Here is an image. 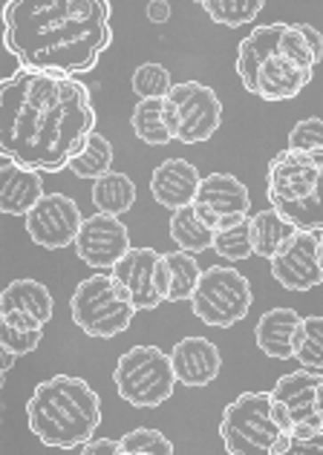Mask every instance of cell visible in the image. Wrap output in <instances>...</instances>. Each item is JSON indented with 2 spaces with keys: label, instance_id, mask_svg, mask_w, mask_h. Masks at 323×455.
Here are the masks:
<instances>
[{
  "label": "cell",
  "instance_id": "cell-41",
  "mask_svg": "<svg viewBox=\"0 0 323 455\" xmlns=\"http://www.w3.org/2000/svg\"><path fill=\"white\" fill-rule=\"evenodd\" d=\"M320 266H323V231H320Z\"/></svg>",
  "mask_w": 323,
  "mask_h": 455
},
{
  "label": "cell",
  "instance_id": "cell-5",
  "mask_svg": "<svg viewBox=\"0 0 323 455\" xmlns=\"http://www.w3.org/2000/svg\"><path fill=\"white\" fill-rule=\"evenodd\" d=\"M269 202L297 231H323V150L278 153L269 164Z\"/></svg>",
  "mask_w": 323,
  "mask_h": 455
},
{
  "label": "cell",
  "instance_id": "cell-36",
  "mask_svg": "<svg viewBox=\"0 0 323 455\" xmlns=\"http://www.w3.org/2000/svg\"><path fill=\"white\" fill-rule=\"evenodd\" d=\"M122 452V444L113 438H93L84 447H78V455H118Z\"/></svg>",
  "mask_w": 323,
  "mask_h": 455
},
{
  "label": "cell",
  "instance_id": "cell-35",
  "mask_svg": "<svg viewBox=\"0 0 323 455\" xmlns=\"http://www.w3.org/2000/svg\"><path fill=\"white\" fill-rule=\"evenodd\" d=\"M271 455H323V433L312 438H297L292 433H283Z\"/></svg>",
  "mask_w": 323,
  "mask_h": 455
},
{
  "label": "cell",
  "instance_id": "cell-37",
  "mask_svg": "<svg viewBox=\"0 0 323 455\" xmlns=\"http://www.w3.org/2000/svg\"><path fill=\"white\" fill-rule=\"evenodd\" d=\"M297 29H301L303 41L309 44V50H312L315 64H320V61H323V35H320L315 27H309V23H297Z\"/></svg>",
  "mask_w": 323,
  "mask_h": 455
},
{
  "label": "cell",
  "instance_id": "cell-4",
  "mask_svg": "<svg viewBox=\"0 0 323 455\" xmlns=\"http://www.w3.org/2000/svg\"><path fill=\"white\" fill-rule=\"evenodd\" d=\"M27 421L35 438L46 447H84L101 427V398L87 380L55 375L35 387L27 403Z\"/></svg>",
  "mask_w": 323,
  "mask_h": 455
},
{
  "label": "cell",
  "instance_id": "cell-7",
  "mask_svg": "<svg viewBox=\"0 0 323 455\" xmlns=\"http://www.w3.org/2000/svg\"><path fill=\"white\" fill-rule=\"evenodd\" d=\"M220 435L229 455H271L283 427L274 418L271 392H243L222 410Z\"/></svg>",
  "mask_w": 323,
  "mask_h": 455
},
{
  "label": "cell",
  "instance_id": "cell-16",
  "mask_svg": "<svg viewBox=\"0 0 323 455\" xmlns=\"http://www.w3.org/2000/svg\"><path fill=\"white\" fill-rule=\"evenodd\" d=\"M323 375L309 372V369H297V372L283 375L271 387V401L280 403L292 421V435L312 438L323 433L320 415H318V387Z\"/></svg>",
  "mask_w": 323,
  "mask_h": 455
},
{
  "label": "cell",
  "instance_id": "cell-30",
  "mask_svg": "<svg viewBox=\"0 0 323 455\" xmlns=\"http://www.w3.org/2000/svg\"><path fill=\"white\" fill-rule=\"evenodd\" d=\"M211 248L217 251L220 257L231 259V262H240V259L254 257V245H251L248 220L237 222V225H229V228H220V231H214V245Z\"/></svg>",
  "mask_w": 323,
  "mask_h": 455
},
{
  "label": "cell",
  "instance_id": "cell-14",
  "mask_svg": "<svg viewBox=\"0 0 323 455\" xmlns=\"http://www.w3.org/2000/svg\"><path fill=\"white\" fill-rule=\"evenodd\" d=\"M84 217L78 205L64 194H46L38 205L27 213V234L41 248H67L76 245Z\"/></svg>",
  "mask_w": 323,
  "mask_h": 455
},
{
  "label": "cell",
  "instance_id": "cell-17",
  "mask_svg": "<svg viewBox=\"0 0 323 455\" xmlns=\"http://www.w3.org/2000/svg\"><path fill=\"white\" fill-rule=\"evenodd\" d=\"M55 315V300L50 289L38 280H12L0 294V323L4 326L44 331Z\"/></svg>",
  "mask_w": 323,
  "mask_h": 455
},
{
  "label": "cell",
  "instance_id": "cell-40",
  "mask_svg": "<svg viewBox=\"0 0 323 455\" xmlns=\"http://www.w3.org/2000/svg\"><path fill=\"white\" fill-rule=\"evenodd\" d=\"M318 415H320V424H323V380L318 387Z\"/></svg>",
  "mask_w": 323,
  "mask_h": 455
},
{
  "label": "cell",
  "instance_id": "cell-12",
  "mask_svg": "<svg viewBox=\"0 0 323 455\" xmlns=\"http://www.w3.org/2000/svg\"><path fill=\"white\" fill-rule=\"evenodd\" d=\"M190 208L197 211V217L206 222L211 231H220V228L248 220L251 196H248V188L237 176L211 173V176H202V185Z\"/></svg>",
  "mask_w": 323,
  "mask_h": 455
},
{
  "label": "cell",
  "instance_id": "cell-2",
  "mask_svg": "<svg viewBox=\"0 0 323 455\" xmlns=\"http://www.w3.org/2000/svg\"><path fill=\"white\" fill-rule=\"evenodd\" d=\"M113 41L107 0H9L4 6V50L27 73H90Z\"/></svg>",
  "mask_w": 323,
  "mask_h": 455
},
{
  "label": "cell",
  "instance_id": "cell-29",
  "mask_svg": "<svg viewBox=\"0 0 323 455\" xmlns=\"http://www.w3.org/2000/svg\"><path fill=\"white\" fill-rule=\"evenodd\" d=\"M202 12L222 27H246L262 12V0H202Z\"/></svg>",
  "mask_w": 323,
  "mask_h": 455
},
{
  "label": "cell",
  "instance_id": "cell-15",
  "mask_svg": "<svg viewBox=\"0 0 323 455\" xmlns=\"http://www.w3.org/2000/svg\"><path fill=\"white\" fill-rule=\"evenodd\" d=\"M271 274L286 291H312L323 283L320 234L297 231L271 259Z\"/></svg>",
  "mask_w": 323,
  "mask_h": 455
},
{
  "label": "cell",
  "instance_id": "cell-8",
  "mask_svg": "<svg viewBox=\"0 0 323 455\" xmlns=\"http://www.w3.org/2000/svg\"><path fill=\"white\" fill-rule=\"evenodd\" d=\"M113 383L118 398L139 410H157L176 389V372L171 355H165L159 346H133L116 363Z\"/></svg>",
  "mask_w": 323,
  "mask_h": 455
},
{
  "label": "cell",
  "instance_id": "cell-1",
  "mask_svg": "<svg viewBox=\"0 0 323 455\" xmlns=\"http://www.w3.org/2000/svg\"><path fill=\"white\" fill-rule=\"evenodd\" d=\"M95 133L90 87L69 76L23 73L0 87V156L61 173Z\"/></svg>",
  "mask_w": 323,
  "mask_h": 455
},
{
  "label": "cell",
  "instance_id": "cell-32",
  "mask_svg": "<svg viewBox=\"0 0 323 455\" xmlns=\"http://www.w3.org/2000/svg\"><path fill=\"white\" fill-rule=\"evenodd\" d=\"M118 444H122V450L130 455H176L174 444L165 438V433L150 429V427H139V429H133V433L122 435L118 438Z\"/></svg>",
  "mask_w": 323,
  "mask_h": 455
},
{
  "label": "cell",
  "instance_id": "cell-34",
  "mask_svg": "<svg viewBox=\"0 0 323 455\" xmlns=\"http://www.w3.org/2000/svg\"><path fill=\"white\" fill-rule=\"evenodd\" d=\"M38 346H41V331H27L0 323V349H9L20 357V355H32Z\"/></svg>",
  "mask_w": 323,
  "mask_h": 455
},
{
  "label": "cell",
  "instance_id": "cell-9",
  "mask_svg": "<svg viewBox=\"0 0 323 455\" xmlns=\"http://www.w3.org/2000/svg\"><path fill=\"white\" fill-rule=\"evenodd\" d=\"M222 124V101L211 87L199 81L174 84L165 99V127L174 141L202 145Z\"/></svg>",
  "mask_w": 323,
  "mask_h": 455
},
{
  "label": "cell",
  "instance_id": "cell-3",
  "mask_svg": "<svg viewBox=\"0 0 323 455\" xmlns=\"http://www.w3.org/2000/svg\"><path fill=\"white\" fill-rule=\"evenodd\" d=\"M315 55L297 23L254 27L237 50V76L262 101L297 99L315 78Z\"/></svg>",
  "mask_w": 323,
  "mask_h": 455
},
{
  "label": "cell",
  "instance_id": "cell-10",
  "mask_svg": "<svg viewBox=\"0 0 323 455\" xmlns=\"http://www.w3.org/2000/svg\"><path fill=\"white\" fill-rule=\"evenodd\" d=\"M194 315L217 329H231L251 308V283L240 271L229 266L202 268V277L194 297H190Z\"/></svg>",
  "mask_w": 323,
  "mask_h": 455
},
{
  "label": "cell",
  "instance_id": "cell-22",
  "mask_svg": "<svg viewBox=\"0 0 323 455\" xmlns=\"http://www.w3.org/2000/svg\"><path fill=\"white\" fill-rule=\"evenodd\" d=\"M248 228H251V245H254V254L266 257V259H271L297 234V228L289 220H283L274 208L248 217Z\"/></svg>",
  "mask_w": 323,
  "mask_h": 455
},
{
  "label": "cell",
  "instance_id": "cell-26",
  "mask_svg": "<svg viewBox=\"0 0 323 455\" xmlns=\"http://www.w3.org/2000/svg\"><path fill=\"white\" fill-rule=\"evenodd\" d=\"M130 127H133V133L150 148H162L167 141H174L165 127V99H141L133 107Z\"/></svg>",
  "mask_w": 323,
  "mask_h": 455
},
{
  "label": "cell",
  "instance_id": "cell-13",
  "mask_svg": "<svg viewBox=\"0 0 323 455\" xmlns=\"http://www.w3.org/2000/svg\"><path fill=\"white\" fill-rule=\"evenodd\" d=\"M73 248H76L78 259L87 262L90 268L110 274L130 251V231L118 217H110V213H93V217L84 220L81 234Z\"/></svg>",
  "mask_w": 323,
  "mask_h": 455
},
{
  "label": "cell",
  "instance_id": "cell-38",
  "mask_svg": "<svg viewBox=\"0 0 323 455\" xmlns=\"http://www.w3.org/2000/svg\"><path fill=\"white\" fill-rule=\"evenodd\" d=\"M148 18L153 23H165L167 18H171V4H167V0H150V4H148Z\"/></svg>",
  "mask_w": 323,
  "mask_h": 455
},
{
  "label": "cell",
  "instance_id": "cell-11",
  "mask_svg": "<svg viewBox=\"0 0 323 455\" xmlns=\"http://www.w3.org/2000/svg\"><path fill=\"white\" fill-rule=\"evenodd\" d=\"M110 274L127 289L136 311H153L167 300V266L159 251L130 248Z\"/></svg>",
  "mask_w": 323,
  "mask_h": 455
},
{
  "label": "cell",
  "instance_id": "cell-33",
  "mask_svg": "<svg viewBox=\"0 0 323 455\" xmlns=\"http://www.w3.org/2000/svg\"><path fill=\"white\" fill-rule=\"evenodd\" d=\"M289 150H323V118L312 116L297 122L289 133Z\"/></svg>",
  "mask_w": 323,
  "mask_h": 455
},
{
  "label": "cell",
  "instance_id": "cell-39",
  "mask_svg": "<svg viewBox=\"0 0 323 455\" xmlns=\"http://www.w3.org/2000/svg\"><path fill=\"white\" fill-rule=\"evenodd\" d=\"M15 361H18V355L15 352H9V349H0V372H9L12 366H15Z\"/></svg>",
  "mask_w": 323,
  "mask_h": 455
},
{
  "label": "cell",
  "instance_id": "cell-24",
  "mask_svg": "<svg viewBox=\"0 0 323 455\" xmlns=\"http://www.w3.org/2000/svg\"><path fill=\"white\" fill-rule=\"evenodd\" d=\"M165 266H167V303L190 300L202 277L197 257L185 254V251H171V254H165Z\"/></svg>",
  "mask_w": 323,
  "mask_h": 455
},
{
  "label": "cell",
  "instance_id": "cell-23",
  "mask_svg": "<svg viewBox=\"0 0 323 455\" xmlns=\"http://www.w3.org/2000/svg\"><path fill=\"white\" fill-rule=\"evenodd\" d=\"M136 202V185L127 173L110 171L107 176L95 179L93 185V205L99 213H110V217H122Z\"/></svg>",
  "mask_w": 323,
  "mask_h": 455
},
{
  "label": "cell",
  "instance_id": "cell-18",
  "mask_svg": "<svg viewBox=\"0 0 323 455\" xmlns=\"http://www.w3.org/2000/svg\"><path fill=\"white\" fill-rule=\"evenodd\" d=\"M171 363H174L176 380L185 383L190 389L211 387L222 372V355L217 349V343L208 338L179 340L171 352Z\"/></svg>",
  "mask_w": 323,
  "mask_h": 455
},
{
  "label": "cell",
  "instance_id": "cell-28",
  "mask_svg": "<svg viewBox=\"0 0 323 455\" xmlns=\"http://www.w3.org/2000/svg\"><path fill=\"white\" fill-rule=\"evenodd\" d=\"M295 361L301 369L323 375V317H303L295 343Z\"/></svg>",
  "mask_w": 323,
  "mask_h": 455
},
{
  "label": "cell",
  "instance_id": "cell-21",
  "mask_svg": "<svg viewBox=\"0 0 323 455\" xmlns=\"http://www.w3.org/2000/svg\"><path fill=\"white\" fill-rule=\"evenodd\" d=\"M303 317L297 315L295 308H271L257 320L254 338L260 352L274 361H289L295 357V343H297V331H301Z\"/></svg>",
  "mask_w": 323,
  "mask_h": 455
},
{
  "label": "cell",
  "instance_id": "cell-6",
  "mask_svg": "<svg viewBox=\"0 0 323 455\" xmlns=\"http://www.w3.org/2000/svg\"><path fill=\"white\" fill-rule=\"evenodd\" d=\"M69 311H73L76 326L95 340L118 338L136 317L133 300L125 285L113 280V274H93L81 280L69 300Z\"/></svg>",
  "mask_w": 323,
  "mask_h": 455
},
{
  "label": "cell",
  "instance_id": "cell-27",
  "mask_svg": "<svg viewBox=\"0 0 323 455\" xmlns=\"http://www.w3.org/2000/svg\"><path fill=\"white\" fill-rule=\"evenodd\" d=\"M110 164H113V145L107 141L101 133H93L87 148H84L73 162H69L67 171H73L78 179H101L110 173Z\"/></svg>",
  "mask_w": 323,
  "mask_h": 455
},
{
  "label": "cell",
  "instance_id": "cell-19",
  "mask_svg": "<svg viewBox=\"0 0 323 455\" xmlns=\"http://www.w3.org/2000/svg\"><path fill=\"white\" fill-rule=\"evenodd\" d=\"M44 196L41 173L20 167L9 156H0V211L6 217H27Z\"/></svg>",
  "mask_w": 323,
  "mask_h": 455
},
{
  "label": "cell",
  "instance_id": "cell-20",
  "mask_svg": "<svg viewBox=\"0 0 323 455\" xmlns=\"http://www.w3.org/2000/svg\"><path fill=\"white\" fill-rule=\"evenodd\" d=\"M202 185L199 171L185 159H167L150 176V194L162 208L182 211L190 208Z\"/></svg>",
  "mask_w": 323,
  "mask_h": 455
},
{
  "label": "cell",
  "instance_id": "cell-31",
  "mask_svg": "<svg viewBox=\"0 0 323 455\" xmlns=\"http://www.w3.org/2000/svg\"><path fill=\"white\" fill-rule=\"evenodd\" d=\"M130 87H133V92L141 99H167V92L174 90V81H171V73L162 67V64H141L136 67L133 78H130Z\"/></svg>",
  "mask_w": 323,
  "mask_h": 455
},
{
  "label": "cell",
  "instance_id": "cell-25",
  "mask_svg": "<svg viewBox=\"0 0 323 455\" xmlns=\"http://www.w3.org/2000/svg\"><path fill=\"white\" fill-rule=\"evenodd\" d=\"M171 239L185 254H202L214 245V231L197 217L194 208H182L171 217Z\"/></svg>",
  "mask_w": 323,
  "mask_h": 455
}]
</instances>
